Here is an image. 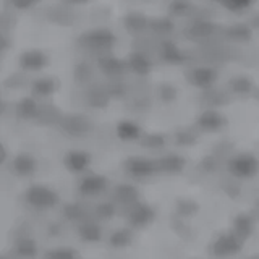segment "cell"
Returning <instances> with one entry per match:
<instances>
[{"mask_svg": "<svg viewBox=\"0 0 259 259\" xmlns=\"http://www.w3.org/2000/svg\"><path fill=\"white\" fill-rule=\"evenodd\" d=\"M24 201L36 210H49L59 206L60 196L55 190L46 185H31L24 193Z\"/></svg>", "mask_w": 259, "mask_h": 259, "instance_id": "obj_1", "label": "cell"}, {"mask_svg": "<svg viewBox=\"0 0 259 259\" xmlns=\"http://www.w3.org/2000/svg\"><path fill=\"white\" fill-rule=\"evenodd\" d=\"M229 172L238 180H251L259 174V159L254 154L241 152L229 160Z\"/></svg>", "mask_w": 259, "mask_h": 259, "instance_id": "obj_2", "label": "cell"}, {"mask_svg": "<svg viewBox=\"0 0 259 259\" xmlns=\"http://www.w3.org/2000/svg\"><path fill=\"white\" fill-rule=\"evenodd\" d=\"M243 243H245V240H241L232 230L221 233L212 241V245H210V254L215 259H230L233 256H237L243 249Z\"/></svg>", "mask_w": 259, "mask_h": 259, "instance_id": "obj_3", "label": "cell"}, {"mask_svg": "<svg viewBox=\"0 0 259 259\" xmlns=\"http://www.w3.org/2000/svg\"><path fill=\"white\" fill-rule=\"evenodd\" d=\"M126 219L133 229H146L156 221V210L148 204H143V202H135L130 206Z\"/></svg>", "mask_w": 259, "mask_h": 259, "instance_id": "obj_4", "label": "cell"}, {"mask_svg": "<svg viewBox=\"0 0 259 259\" xmlns=\"http://www.w3.org/2000/svg\"><path fill=\"white\" fill-rule=\"evenodd\" d=\"M107 185H109L107 178L102 175L93 174V175L84 177L83 180L79 182L78 190L83 196H99V194H102L107 190Z\"/></svg>", "mask_w": 259, "mask_h": 259, "instance_id": "obj_5", "label": "cell"}, {"mask_svg": "<svg viewBox=\"0 0 259 259\" xmlns=\"http://www.w3.org/2000/svg\"><path fill=\"white\" fill-rule=\"evenodd\" d=\"M63 164L71 174H83L91 165V156L86 151H70L63 159Z\"/></svg>", "mask_w": 259, "mask_h": 259, "instance_id": "obj_6", "label": "cell"}, {"mask_svg": "<svg viewBox=\"0 0 259 259\" xmlns=\"http://www.w3.org/2000/svg\"><path fill=\"white\" fill-rule=\"evenodd\" d=\"M126 172L135 178H148L156 172V164L146 157H133L126 162Z\"/></svg>", "mask_w": 259, "mask_h": 259, "instance_id": "obj_7", "label": "cell"}, {"mask_svg": "<svg viewBox=\"0 0 259 259\" xmlns=\"http://www.w3.org/2000/svg\"><path fill=\"white\" fill-rule=\"evenodd\" d=\"M256 230V221L249 214H238L232 222V232L237 233L241 240H248L253 237Z\"/></svg>", "mask_w": 259, "mask_h": 259, "instance_id": "obj_8", "label": "cell"}, {"mask_svg": "<svg viewBox=\"0 0 259 259\" xmlns=\"http://www.w3.org/2000/svg\"><path fill=\"white\" fill-rule=\"evenodd\" d=\"M37 162L29 154H18L12 160V172H15L18 177H31L36 172Z\"/></svg>", "mask_w": 259, "mask_h": 259, "instance_id": "obj_9", "label": "cell"}, {"mask_svg": "<svg viewBox=\"0 0 259 259\" xmlns=\"http://www.w3.org/2000/svg\"><path fill=\"white\" fill-rule=\"evenodd\" d=\"M78 237L83 240L84 243H97L101 241L104 233L99 224L91 222V221H86V222H81L78 227Z\"/></svg>", "mask_w": 259, "mask_h": 259, "instance_id": "obj_10", "label": "cell"}, {"mask_svg": "<svg viewBox=\"0 0 259 259\" xmlns=\"http://www.w3.org/2000/svg\"><path fill=\"white\" fill-rule=\"evenodd\" d=\"M13 254L18 259H36L39 254L37 243L31 238H23L15 245Z\"/></svg>", "mask_w": 259, "mask_h": 259, "instance_id": "obj_11", "label": "cell"}, {"mask_svg": "<svg viewBox=\"0 0 259 259\" xmlns=\"http://www.w3.org/2000/svg\"><path fill=\"white\" fill-rule=\"evenodd\" d=\"M117 135L121 141H135L140 136V126L133 121H121L117 126Z\"/></svg>", "mask_w": 259, "mask_h": 259, "instance_id": "obj_12", "label": "cell"}, {"mask_svg": "<svg viewBox=\"0 0 259 259\" xmlns=\"http://www.w3.org/2000/svg\"><path fill=\"white\" fill-rule=\"evenodd\" d=\"M132 232L128 229H120V230H115L109 238V243L113 246V248H126L130 246V243H132Z\"/></svg>", "mask_w": 259, "mask_h": 259, "instance_id": "obj_13", "label": "cell"}, {"mask_svg": "<svg viewBox=\"0 0 259 259\" xmlns=\"http://www.w3.org/2000/svg\"><path fill=\"white\" fill-rule=\"evenodd\" d=\"M44 259H78V253L71 248H55L49 249Z\"/></svg>", "mask_w": 259, "mask_h": 259, "instance_id": "obj_14", "label": "cell"}, {"mask_svg": "<svg viewBox=\"0 0 259 259\" xmlns=\"http://www.w3.org/2000/svg\"><path fill=\"white\" fill-rule=\"evenodd\" d=\"M117 196L120 201L126 202V204H135L136 202V190L132 188V186H120L118 191H117Z\"/></svg>", "mask_w": 259, "mask_h": 259, "instance_id": "obj_15", "label": "cell"}, {"mask_svg": "<svg viewBox=\"0 0 259 259\" xmlns=\"http://www.w3.org/2000/svg\"><path fill=\"white\" fill-rule=\"evenodd\" d=\"M217 2L222 4L225 8H229V10L240 12V10H245V8H248L253 0H217Z\"/></svg>", "mask_w": 259, "mask_h": 259, "instance_id": "obj_16", "label": "cell"}, {"mask_svg": "<svg viewBox=\"0 0 259 259\" xmlns=\"http://www.w3.org/2000/svg\"><path fill=\"white\" fill-rule=\"evenodd\" d=\"M12 2L18 8H21V10H26V8H29L31 5H34L37 0H12Z\"/></svg>", "mask_w": 259, "mask_h": 259, "instance_id": "obj_17", "label": "cell"}, {"mask_svg": "<svg viewBox=\"0 0 259 259\" xmlns=\"http://www.w3.org/2000/svg\"><path fill=\"white\" fill-rule=\"evenodd\" d=\"M257 209H259V204H257Z\"/></svg>", "mask_w": 259, "mask_h": 259, "instance_id": "obj_18", "label": "cell"}]
</instances>
